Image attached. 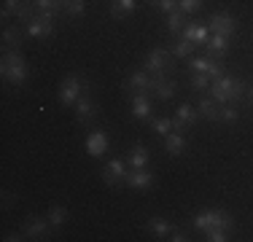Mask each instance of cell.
Masks as SVG:
<instances>
[{"mask_svg": "<svg viewBox=\"0 0 253 242\" xmlns=\"http://www.w3.org/2000/svg\"><path fill=\"white\" fill-rule=\"evenodd\" d=\"M210 94H213V100L218 102V105H226V102H237L240 97L245 94V83L240 81V78L234 76H221L215 78V81H210Z\"/></svg>", "mask_w": 253, "mask_h": 242, "instance_id": "cell-1", "label": "cell"}, {"mask_svg": "<svg viewBox=\"0 0 253 242\" xmlns=\"http://www.w3.org/2000/svg\"><path fill=\"white\" fill-rule=\"evenodd\" d=\"M3 78L14 86H22L27 81V62L19 54V48H8L3 54Z\"/></svg>", "mask_w": 253, "mask_h": 242, "instance_id": "cell-2", "label": "cell"}, {"mask_svg": "<svg viewBox=\"0 0 253 242\" xmlns=\"http://www.w3.org/2000/svg\"><path fill=\"white\" fill-rule=\"evenodd\" d=\"M194 226L205 234L208 229H215V226L232 229L234 221H232V215H229V213H224V210H202V213L194 215Z\"/></svg>", "mask_w": 253, "mask_h": 242, "instance_id": "cell-3", "label": "cell"}, {"mask_svg": "<svg viewBox=\"0 0 253 242\" xmlns=\"http://www.w3.org/2000/svg\"><path fill=\"white\" fill-rule=\"evenodd\" d=\"M154 83H156V78H154V73H148V70H135L129 76V81L124 83V92H129V94H148L154 89Z\"/></svg>", "mask_w": 253, "mask_h": 242, "instance_id": "cell-4", "label": "cell"}, {"mask_svg": "<svg viewBox=\"0 0 253 242\" xmlns=\"http://www.w3.org/2000/svg\"><path fill=\"white\" fill-rule=\"evenodd\" d=\"M170 59H172V51H167V48H151L146 57V70L154 73V76H167Z\"/></svg>", "mask_w": 253, "mask_h": 242, "instance_id": "cell-5", "label": "cell"}, {"mask_svg": "<svg viewBox=\"0 0 253 242\" xmlns=\"http://www.w3.org/2000/svg\"><path fill=\"white\" fill-rule=\"evenodd\" d=\"M84 89L86 86H84L81 76H68L59 83V102H62V105H76V100L81 97Z\"/></svg>", "mask_w": 253, "mask_h": 242, "instance_id": "cell-6", "label": "cell"}, {"mask_svg": "<svg viewBox=\"0 0 253 242\" xmlns=\"http://www.w3.org/2000/svg\"><path fill=\"white\" fill-rule=\"evenodd\" d=\"M124 186L126 189H135V191H148L154 186V172H148V167L143 169H126L124 175Z\"/></svg>", "mask_w": 253, "mask_h": 242, "instance_id": "cell-7", "label": "cell"}, {"mask_svg": "<svg viewBox=\"0 0 253 242\" xmlns=\"http://www.w3.org/2000/svg\"><path fill=\"white\" fill-rule=\"evenodd\" d=\"M189 65H191L194 73H208L213 81L224 76V65H221V59H213V57H189Z\"/></svg>", "mask_w": 253, "mask_h": 242, "instance_id": "cell-8", "label": "cell"}, {"mask_svg": "<svg viewBox=\"0 0 253 242\" xmlns=\"http://www.w3.org/2000/svg\"><path fill=\"white\" fill-rule=\"evenodd\" d=\"M208 30H210V33L229 35V38H232L234 30H237V22H234V16H232V14H224V11H218V14H210Z\"/></svg>", "mask_w": 253, "mask_h": 242, "instance_id": "cell-9", "label": "cell"}, {"mask_svg": "<svg viewBox=\"0 0 253 242\" xmlns=\"http://www.w3.org/2000/svg\"><path fill=\"white\" fill-rule=\"evenodd\" d=\"M126 169H129V164H126L124 159H111L105 164V169H102V180H105L108 186H116L119 180L124 183V175H126Z\"/></svg>", "mask_w": 253, "mask_h": 242, "instance_id": "cell-10", "label": "cell"}, {"mask_svg": "<svg viewBox=\"0 0 253 242\" xmlns=\"http://www.w3.org/2000/svg\"><path fill=\"white\" fill-rule=\"evenodd\" d=\"M76 119L81 121V124H89V121H94V102H92V97H89V89H84L81 92V97L76 100Z\"/></svg>", "mask_w": 253, "mask_h": 242, "instance_id": "cell-11", "label": "cell"}, {"mask_svg": "<svg viewBox=\"0 0 253 242\" xmlns=\"http://www.w3.org/2000/svg\"><path fill=\"white\" fill-rule=\"evenodd\" d=\"M25 33L30 35V38H51L54 22H51V19H43V16L35 14V19L25 24Z\"/></svg>", "mask_w": 253, "mask_h": 242, "instance_id": "cell-12", "label": "cell"}, {"mask_svg": "<svg viewBox=\"0 0 253 242\" xmlns=\"http://www.w3.org/2000/svg\"><path fill=\"white\" fill-rule=\"evenodd\" d=\"M180 38L191 40L194 46H208L210 30H208V24H197V22H191V24H186V27H183V33H180Z\"/></svg>", "mask_w": 253, "mask_h": 242, "instance_id": "cell-13", "label": "cell"}, {"mask_svg": "<svg viewBox=\"0 0 253 242\" xmlns=\"http://www.w3.org/2000/svg\"><path fill=\"white\" fill-rule=\"evenodd\" d=\"M51 221H46V218H30V221L25 223V237L30 240H49V232H51Z\"/></svg>", "mask_w": 253, "mask_h": 242, "instance_id": "cell-14", "label": "cell"}, {"mask_svg": "<svg viewBox=\"0 0 253 242\" xmlns=\"http://www.w3.org/2000/svg\"><path fill=\"white\" fill-rule=\"evenodd\" d=\"M197 119H200V113H197V108L194 105H180L178 111H175V119H172V124H175V129H189V126H194L197 124Z\"/></svg>", "mask_w": 253, "mask_h": 242, "instance_id": "cell-15", "label": "cell"}, {"mask_svg": "<svg viewBox=\"0 0 253 242\" xmlns=\"http://www.w3.org/2000/svg\"><path fill=\"white\" fill-rule=\"evenodd\" d=\"M154 78H156V83H154L151 92L156 94V100H162V102L172 100L175 92H178V83L172 81V78H167V76H154Z\"/></svg>", "mask_w": 253, "mask_h": 242, "instance_id": "cell-16", "label": "cell"}, {"mask_svg": "<svg viewBox=\"0 0 253 242\" xmlns=\"http://www.w3.org/2000/svg\"><path fill=\"white\" fill-rule=\"evenodd\" d=\"M186 148H189V140H186V135L180 129H172L170 135H165V151L170 156H180Z\"/></svg>", "mask_w": 253, "mask_h": 242, "instance_id": "cell-17", "label": "cell"}, {"mask_svg": "<svg viewBox=\"0 0 253 242\" xmlns=\"http://www.w3.org/2000/svg\"><path fill=\"white\" fill-rule=\"evenodd\" d=\"M148 161H151V151H148L143 143L132 145L129 156H126V164H129L132 169H143V167H148Z\"/></svg>", "mask_w": 253, "mask_h": 242, "instance_id": "cell-18", "label": "cell"}, {"mask_svg": "<svg viewBox=\"0 0 253 242\" xmlns=\"http://www.w3.org/2000/svg\"><path fill=\"white\" fill-rule=\"evenodd\" d=\"M208 51L213 59H224L229 54V35H218V33H210L208 38Z\"/></svg>", "mask_w": 253, "mask_h": 242, "instance_id": "cell-19", "label": "cell"}, {"mask_svg": "<svg viewBox=\"0 0 253 242\" xmlns=\"http://www.w3.org/2000/svg\"><path fill=\"white\" fill-rule=\"evenodd\" d=\"M86 151L92 156H102L108 151V135L102 129H97V132H92V135L86 137Z\"/></svg>", "mask_w": 253, "mask_h": 242, "instance_id": "cell-20", "label": "cell"}, {"mask_svg": "<svg viewBox=\"0 0 253 242\" xmlns=\"http://www.w3.org/2000/svg\"><path fill=\"white\" fill-rule=\"evenodd\" d=\"M33 5H35V14L43 16V19H51V22L59 14V8H62L59 0H33Z\"/></svg>", "mask_w": 253, "mask_h": 242, "instance_id": "cell-21", "label": "cell"}, {"mask_svg": "<svg viewBox=\"0 0 253 242\" xmlns=\"http://www.w3.org/2000/svg\"><path fill=\"white\" fill-rule=\"evenodd\" d=\"M148 232H151L156 240H167L175 232V226H172L170 221H165V218H151V221H148Z\"/></svg>", "mask_w": 253, "mask_h": 242, "instance_id": "cell-22", "label": "cell"}, {"mask_svg": "<svg viewBox=\"0 0 253 242\" xmlns=\"http://www.w3.org/2000/svg\"><path fill=\"white\" fill-rule=\"evenodd\" d=\"M218 111H221V105L215 100H210V97H202L200 105H197V113L205 121H218Z\"/></svg>", "mask_w": 253, "mask_h": 242, "instance_id": "cell-23", "label": "cell"}, {"mask_svg": "<svg viewBox=\"0 0 253 242\" xmlns=\"http://www.w3.org/2000/svg\"><path fill=\"white\" fill-rule=\"evenodd\" d=\"M132 116L135 119L151 116V100H148V94H132Z\"/></svg>", "mask_w": 253, "mask_h": 242, "instance_id": "cell-24", "label": "cell"}, {"mask_svg": "<svg viewBox=\"0 0 253 242\" xmlns=\"http://www.w3.org/2000/svg\"><path fill=\"white\" fill-rule=\"evenodd\" d=\"M135 5H137V0H111V14L116 19H124V16H129L135 11Z\"/></svg>", "mask_w": 253, "mask_h": 242, "instance_id": "cell-25", "label": "cell"}, {"mask_svg": "<svg viewBox=\"0 0 253 242\" xmlns=\"http://www.w3.org/2000/svg\"><path fill=\"white\" fill-rule=\"evenodd\" d=\"M194 43H191V40H186V38H178L175 43H172V57H178V59H189V57H194Z\"/></svg>", "mask_w": 253, "mask_h": 242, "instance_id": "cell-26", "label": "cell"}, {"mask_svg": "<svg viewBox=\"0 0 253 242\" xmlns=\"http://www.w3.org/2000/svg\"><path fill=\"white\" fill-rule=\"evenodd\" d=\"M183 27H186V14L183 11H170V14H167V30H170L172 35H180L183 33Z\"/></svg>", "mask_w": 253, "mask_h": 242, "instance_id": "cell-27", "label": "cell"}, {"mask_svg": "<svg viewBox=\"0 0 253 242\" xmlns=\"http://www.w3.org/2000/svg\"><path fill=\"white\" fill-rule=\"evenodd\" d=\"M151 126H154V132H156L159 137L170 135V132L175 129V124H172V119H167V116H156V119H151Z\"/></svg>", "mask_w": 253, "mask_h": 242, "instance_id": "cell-28", "label": "cell"}, {"mask_svg": "<svg viewBox=\"0 0 253 242\" xmlns=\"http://www.w3.org/2000/svg\"><path fill=\"white\" fill-rule=\"evenodd\" d=\"M3 43H5V48H19V43H22V30L19 27H5L3 30Z\"/></svg>", "mask_w": 253, "mask_h": 242, "instance_id": "cell-29", "label": "cell"}, {"mask_svg": "<svg viewBox=\"0 0 253 242\" xmlns=\"http://www.w3.org/2000/svg\"><path fill=\"white\" fill-rule=\"evenodd\" d=\"M210 81H213V78H210L208 73H191V78H189V83H191L194 92H205V89H210Z\"/></svg>", "mask_w": 253, "mask_h": 242, "instance_id": "cell-30", "label": "cell"}, {"mask_svg": "<svg viewBox=\"0 0 253 242\" xmlns=\"http://www.w3.org/2000/svg\"><path fill=\"white\" fill-rule=\"evenodd\" d=\"M237 119H240V111H237V108H232V102L221 105V111H218V121H224V124H237Z\"/></svg>", "mask_w": 253, "mask_h": 242, "instance_id": "cell-31", "label": "cell"}, {"mask_svg": "<svg viewBox=\"0 0 253 242\" xmlns=\"http://www.w3.org/2000/svg\"><path fill=\"white\" fill-rule=\"evenodd\" d=\"M22 3L25 0H5L3 3V22H8V19H16V14H19V8H22Z\"/></svg>", "mask_w": 253, "mask_h": 242, "instance_id": "cell-32", "label": "cell"}, {"mask_svg": "<svg viewBox=\"0 0 253 242\" xmlns=\"http://www.w3.org/2000/svg\"><path fill=\"white\" fill-rule=\"evenodd\" d=\"M86 11V0H68L65 3V14L68 16H84Z\"/></svg>", "mask_w": 253, "mask_h": 242, "instance_id": "cell-33", "label": "cell"}, {"mask_svg": "<svg viewBox=\"0 0 253 242\" xmlns=\"http://www.w3.org/2000/svg\"><path fill=\"white\" fill-rule=\"evenodd\" d=\"M202 3L205 0H178V11H183L186 16H191V14H197V11L202 8Z\"/></svg>", "mask_w": 253, "mask_h": 242, "instance_id": "cell-34", "label": "cell"}, {"mask_svg": "<svg viewBox=\"0 0 253 242\" xmlns=\"http://www.w3.org/2000/svg\"><path fill=\"white\" fill-rule=\"evenodd\" d=\"M49 221H51V226H62V223L68 221V210L59 207V204H57V207H51L49 210Z\"/></svg>", "mask_w": 253, "mask_h": 242, "instance_id": "cell-35", "label": "cell"}, {"mask_svg": "<svg viewBox=\"0 0 253 242\" xmlns=\"http://www.w3.org/2000/svg\"><path fill=\"white\" fill-rule=\"evenodd\" d=\"M148 3H151L154 8L165 11V14H170V11H175V8H178V0H148Z\"/></svg>", "mask_w": 253, "mask_h": 242, "instance_id": "cell-36", "label": "cell"}, {"mask_svg": "<svg viewBox=\"0 0 253 242\" xmlns=\"http://www.w3.org/2000/svg\"><path fill=\"white\" fill-rule=\"evenodd\" d=\"M226 234H229V229L215 226V229H208V232H205V237H208L210 242H224V240H226Z\"/></svg>", "mask_w": 253, "mask_h": 242, "instance_id": "cell-37", "label": "cell"}, {"mask_svg": "<svg viewBox=\"0 0 253 242\" xmlns=\"http://www.w3.org/2000/svg\"><path fill=\"white\" fill-rule=\"evenodd\" d=\"M167 240H172V242H183V240H189V237H186V234L180 232V229H175V232H172V234H170V237H167Z\"/></svg>", "mask_w": 253, "mask_h": 242, "instance_id": "cell-38", "label": "cell"}, {"mask_svg": "<svg viewBox=\"0 0 253 242\" xmlns=\"http://www.w3.org/2000/svg\"><path fill=\"white\" fill-rule=\"evenodd\" d=\"M248 100H251V102H253V86H251V89H248Z\"/></svg>", "mask_w": 253, "mask_h": 242, "instance_id": "cell-39", "label": "cell"}, {"mask_svg": "<svg viewBox=\"0 0 253 242\" xmlns=\"http://www.w3.org/2000/svg\"><path fill=\"white\" fill-rule=\"evenodd\" d=\"M59 3H62V8H65V3H68V0H59Z\"/></svg>", "mask_w": 253, "mask_h": 242, "instance_id": "cell-40", "label": "cell"}]
</instances>
